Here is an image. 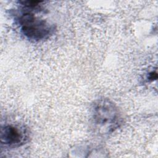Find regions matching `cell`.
<instances>
[{
  "mask_svg": "<svg viewBox=\"0 0 158 158\" xmlns=\"http://www.w3.org/2000/svg\"><path fill=\"white\" fill-rule=\"evenodd\" d=\"M20 10L15 16V20L21 33L28 39L39 41L47 39L53 34L55 28L46 20L35 15L42 10L41 1H19Z\"/></svg>",
  "mask_w": 158,
  "mask_h": 158,
  "instance_id": "6da1fadb",
  "label": "cell"
},
{
  "mask_svg": "<svg viewBox=\"0 0 158 158\" xmlns=\"http://www.w3.org/2000/svg\"><path fill=\"white\" fill-rule=\"evenodd\" d=\"M92 120L96 130L101 134L112 133L121 124V117L115 104L109 99H99L92 107Z\"/></svg>",
  "mask_w": 158,
  "mask_h": 158,
  "instance_id": "7a4b0ae2",
  "label": "cell"
},
{
  "mask_svg": "<svg viewBox=\"0 0 158 158\" xmlns=\"http://www.w3.org/2000/svg\"><path fill=\"white\" fill-rule=\"evenodd\" d=\"M27 129L20 125L6 124L1 127L0 138L2 144L10 148L19 147L28 139Z\"/></svg>",
  "mask_w": 158,
  "mask_h": 158,
  "instance_id": "3957f363",
  "label": "cell"
},
{
  "mask_svg": "<svg viewBox=\"0 0 158 158\" xmlns=\"http://www.w3.org/2000/svg\"><path fill=\"white\" fill-rule=\"evenodd\" d=\"M157 73L156 72H151L149 74V76H148V79L149 80H151V81H153L154 80H156L157 79Z\"/></svg>",
  "mask_w": 158,
  "mask_h": 158,
  "instance_id": "277c9868",
  "label": "cell"
}]
</instances>
